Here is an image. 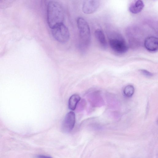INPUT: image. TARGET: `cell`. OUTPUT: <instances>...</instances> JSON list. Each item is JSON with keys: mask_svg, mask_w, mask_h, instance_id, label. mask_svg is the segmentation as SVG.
<instances>
[{"mask_svg": "<svg viewBox=\"0 0 158 158\" xmlns=\"http://www.w3.org/2000/svg\"><path fill=\"white\" fill-rule=\"evenodd\" d=\"M64 18V11L62 4L58 1H50L47 7V20L50 28L52 29L63 23Z\"/></svg>", "mask_w": 158, "mask_h": 158, "instance_id": "1", "label": "cell"}, {"mask_svg": "<svg viewBox=\"0 0 158 158\" xmlns=\"http://www.w3.org/2000/svg\"><path fill=\"white\" fill-rule=\"evenodd\" d=\"M77 24L79 30L80 40V48L82 51L85 50L90 44L91 34L89 26L83 18L78 17Z\"/></svg>", "mask_w": 158, "mask_h": 158, "instance_id": "2", "label": "cell"}, {"mask_svg": "<svg viewBox=\"0 0 158 158\" xmlns=\"http://www.w3.org/2000/svg\"><path fill=\"white\" fill-rule=\"evenodd\" d=\"M109 38V44L111 49L119 54L127 52L128 47L123 37L118 33H114Z\"/></svg>", "mask_w": 158, "mask_h": 158, "instance_id": "3", "label": "cell"}, {"mask_svg": "<svg viewBox=\"0 0 158 158\" xmlns=\"http://www.w3.org/2000/svg\"><path fill=\"white\" fill-rule=\"evenodd\" d=\"M52 33L54 38L60 43H66L69 39V30L64 23L52 29Z\"/></svg>", "mask_w": 158, "mask_h": 158, "instance_id": "4", "label": "cell"}, {"mask_svg": "<svg viewBox=\"0 0 158 158\" xmlns=\"http://www.w3.org/2000/svg\"><path fill=\"white\" fill-rule=\"evenodd\" d=\"M76 122L75 115L74 112L70 111L65 115L61 125L62 131L65 133L71 131L74 127Z\"/></svg>", "mask_w": 158, "mask_h": 158, "instance_id": "5", "label": "cell"}, {"mask_svg": "<svg viewBox=\"0 0 158 158\" xmlns=\"http://www.w3.org/2000/svg\"><path fill=\"white\" fill-rule=\"evenodd\" d=\"M100 5V2L99 0H84L82 4V10L85 14H91L96 11Z\"/></svg>", "mask_w": 158, "mask_h": 158, "instance_id": "6", "label": "cell"}, {"mask_svg": "<svg viewBox=\"0 0 158 158\" xmlns=\"http://www.w3.org/2000/svg\"><path fill=\"white\" fill-rule=\"evenodd\" d=\"M145 48L150 52H156L158 49V40L157 37L150 36L147 37L144 42Z\"/></svg>", "mask_w": 158, "mask_h": 158, "instance_id": "7", "label": "cell"}, {"mask_svg": "<svg viewBox=\"0 0 158 158\" xmlns=\"http://www.w3.org/2000/svg\"><path fill=\"white\" fill-rule=\"evenodd\" d=\"M144 6V3L142 0L133 1L130 5L129 10L131 13L137 14L141 11Z\"/></svg>", "mask_w": 158, "mask_h": 158, "instance_id": "8", "label": "cell"}, {"mask_svg": "<svg viewBox=\"0 0 158 158\" xmlns=\"http://www.w3.org/2000/svg\"><path fill=\"white\" fill-rule=\"evenodd\" d=\"M95 37L101 46L104 49L106 48L107 46L106 37L103 31L101 29H98L95 31Z\"/></svg>", "mask_w": 158, "mask_h": 158, "instance_id": "9", "label": "cell"}, {"mask_svg": "<svg viewBox=\"0 0 158 158\" xmlns=\"http://www.w3.org/2000/svg\"><path fill=\"white\" fill-rule=\"evenodd\" d=\"M81 99V97L78 94H73L70 98L68 102V107L69 109L74 110L77 103Z\"/></svg>", "mask_w": 158, "mask_h": 158, "instance_id": "10", "label": "cell"}, {"mask_svg": "<svg viewBox=\"0 0 158 158\" xmlns=\"http://www.w3.org/2000/svg\"><path fill=\"white\" fill-rule=\"evenodd\" d=\"M128 36L129 38V40L130 43V45H132L133 42L134 44L136 43V44L139 45V37L137 35V33H136V30H133L132 28L131 30L128 29Z\"/></svg>", "mask_w": 158, "mask_h": 158, "instance_id": "11", "label": "cell"}, {"mask_svg": "<svg viewBox=\"0 0 158 158\" xmlns=\"http://www.w3.org/2000/svg\"><path fill=\"white\" fill-rule=\"evenodd\" d=\"M134 90V86L132 85H129L124 88L123 92L125 96L128 97H130L133 94Z\"/></svg>", "mask_w": 158, "mask_h": 158, "instance_id": "12", "label": "cell"}, {"mask_svg": "<svg viewBox=\"0 0 158 158\" xmlns=\"http://www.w3.org/2000/svg\"><path fill=\"white\" fill-rule=\"evenodd\" d=\"M140 72L143 74L148 77H151L153 76V74L151 73L145 69H141Z\"/></svg>", "mask_w": 158, "mask_h": 158, "instance_id": "13", "label": "cell"}, {"mask_svg": "<svg viewBox=\"0 0 158 158\" xmlns=\"http://www.w3.org/2000/svg\"><path fill=\"white\" fill-rule=\"evenodd\" d=\"M36 158H52V157H51L50 156L44 155H38L37 156H36Z\"/></svg>", "mask_w": 158, "mask_h": 158, "instance_id": "14", "label": "cell"}]
</instances>
